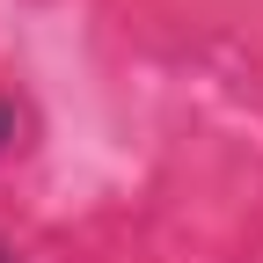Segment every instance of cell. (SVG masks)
I'll list each match as a JSON object with an SVG mask.
<instances>
[{
    "mask_svg": "<svg viewBox=\"0 0 263 263\" xmlns=\"http://www.w3.org/2000/svg\"><path fill=\"white\" fill-rule=\"evenodd\" d=\"M8 139H15V110L0 103V146H8Z\"/></svg>",
    "mask_w": 263,
    "mask_h": 263,
    "instance_id": "1",
    "label": "cell"
},
{
    "mask_svg": "<svg viewBox=\"0 0 263 263\" xmlns=\"http://www.w3.org/2000/svg\"><path fill=\"white\" fill-rule=\"evenodd\" d=\"M0 263H22V256H15V249H8V241H0Z\"/></svg>",
    "mask_w": 263,
    "mask_h": 263,
    "instance_id": "2",
    "label": "cell"
}]
</instances>
